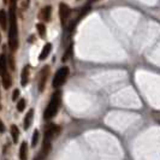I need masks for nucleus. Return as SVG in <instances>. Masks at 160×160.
<instances>
[{"mask_svg":"<svg viewBox=\"0 0 160 160\" xmlns=\"http://www.w3.org/2000/svg\"><path fill=\"white\" fill-rule=\"evenodd\" d=\"M9 47L11 52L18 48V24L16 15V2H10L9 9Z\"/></svg>","mask_w":160,"mask_h":160,"instance_id":"f257e3e1","label":"nucleus"},{"mask_svg":"<svg viewBox=\"0 0 160 160\" xmlns=\"http://www.w3.org/2000/svg\"><path fill=\"white\" fill-rule=\"evenodd\" d=\"M60 104H62V92L60 90H57V92L53 93L52 98L49 100L48 106L46 107V110H45L44 117L46 120L52 119L58 113V110L60 107Z\"/></svg>","mask_w":160,"mask_h":160,"instance_id":"f03ea898","label":"nucleus"},{"mask_svg":"<svg viewBox=\"0 0 160 160\" xmlns=\"http://www.w3.org/2000/svg\"><path fill=\"white\" fill-rule=\"evenodd\" d=\"M0 76L2 81V86L5 89H9L12 84V80L9 72V65H7V57L5 53L0 54Z\"/></svg>","mask_w":160,"mask_h":160,"instance_id":"7ed1b4c3","label":"nucleus"},{"mask_svg":"<svg viewBox=\"0 0 160 160\" xmlns=\"http://www.w3.org/2000/svg\"><path fill=\"white\" fill-rule=\"evenodd\" d=\"M69 72H70V70H69L68 66H63V68H60V69L57 71V73H55V76H54V78H53V83H52L53 88L58 89L62 87L63 84L65 83L68 76H69Z\"/></svg>","mask_w":160,"mask_h":160,"instance_id":"20e7f679","label":"nucleus"},{"mask_svg":"<svg viewBox=\"0 0 160 160\" xmlns=\"http://www.w3.org/2000/svg\"><path fill=\"white\" fill-rule=\"evenodd\" d=\"M59 131H60V128H59L58 125H55V124L46 125V128H45L44 141H46V142H51L54 137L59 134Z\"/></svg>","mask_w":160,"mask_h":160,"instance_id":"39448f33","label":"nucleus"},{"mask_svg":"<svg viewBox=\"0 0 160 160\" xmlns=\"http://www.w3.org/2000/svg\"><path fill=\"white\" fill-rule=\"evenodd\" d=\"M70 13H71L70 7L66 4L60 2V5H59V17H60V22H62L63 27H65L68 24V18L70 17Z\"/></svg>","mask_w":160,"mask_h":160,"instance_id":"423d86ee","label":"nucleus"},{"mask_svg":"<svg viewBox=\"0 0 160 160\" xmlns=\"http://www.w3.org/2000/svg\"><path fill=\"white\" fill-rule=\"evenodd\" d=\"M49 75V66H45L44 69L40 72V78H39V90L44 92L45 86H46V81L48 78Z\"/></svg>","mask_w":160,"mask_h":160,"instance_id":"0eeeda50","label":"nucleus"},{"mask_svg":"<svg viewBox=\"0 0 160 160\" xmlns=\"http://www.w3.org/2000/svg\"><path fill=\"white\" fill-rule=\"evenodd\" d=\"M49 151H51V142H46V141H44L42 148H41V151H40V153H39V155L36 157L35 160H45L46 159V157L48 155Z\"/></svg>","mask_w":160,"mask_h":160,"instance_id":"6e6552de","label":"nucleus"},{"mask_svg":"<svg viewBox=\"0 0 160 160\" xmlns=\"http://www.w3.org/2000/svg\"><path fill=\"white\" fill-rule=\"evenodd\" d=\"M0 27L2 30H6L9 28V15L5 10H0Z\"/></svg>","mask_w":160,"mask_h":160,"instance_id":"1a4fd4ad","label":"nucleus"},{"mask_svg":"<svg viewBox=\"0 0 160 160\" xmlns=\"http://www.w3.org/2000/svg\"><path fill=\"white\" fill-rule=\"evenodd\" d=\"M51 51H52V44H46L44 46V48H42V51H41V53L39 55V60H45L49 53H51Z\"/></svg>","mask_w":160,"mask_h":160,"instance_id":"9d476101","label":"nucleus"},{"mask_svg":"<svg viewBox=\"0 0 160 160\" xmlns=\"http://www.w3.org/2000/svg\"><path fill=\"white\" fill-rule=\"evenodd\" d=\"M28 82H29V66H24L22 70V75H21V84L26 87Z\"/></svg>","mask_w":160,"mask_h":160,"instance_id":"9b49d317","label":"nucleus"},{"mask_svg":"<svg viewBox=\"0 0 160 160\" xmlns=\"http://www.w3.org/2000/svg\"><path fill=\"white\" fill-rule=\"evenodd\" d=\"M33 117H34V110H29V112L24 117V123H23L24 129H29L30 128L31 122H33Z\"/></svg>","mask_w":160,"mask_h":160,"instance_id":"f8f14e48","label":"nucleus"},{"mask_svg":"<svg viewBox=\"0 0 160 160\" xmlns=\"http://www.w3.org/2000/svg\"><path fill=\"white\" fill-rule=\"evenodd\" d=\"M28 158V144L27 142H22L19 147V159L27 160Z\"/></svg>","mask_w":160,"mask_h":160,"instance_id":"ddd939ff","label":"nucleus"},{"mask_svg":"<svg viewBox=\"0 0 160 160\" xmlns=\"http://www.w3.org/2000/svg\"><path fill=\"white\" fill-rule=\"evenodd\" d=\"M11 136H12V141L15 143H17L18 137H19V130H18L17 125H11Z\"/></svg>","mask_w":160,"mask_h":160,"instance_id":"4468645a","label":"nucleus"},{"mask_svg":"<svg viewBox=\"0 0 160 160\" xmlns=\"http://www.w3.org/2000/svg\"><path fill=\"white\" fill-rule=\"evenodd\" d=\"M51 13H52V7L51 6H46L42 10V18H44L45 22H48L51 19Z\"/></svg>","mask_w":160,"mask_h":160,"instance_id":"2eb2a0df","label":"nucleus"},{"mask_svg":"<svg viewBox=\"0 0 160 160\" xmlns=\"http://www.w3.org/2000/svg\"><path fill=\"white\" fill-rule=\"evenodd\" d=\"M72 48H73V46H72V44L68 47V49L65 51V53H64V55L62 57V62L63 63H65V62H68L70 58H71V55H72Z\"/></svg>","mask_w":160,"mask_h":160,"instance_id":"dca6fc26","label":"nucleus"},{"mask_svg":"<svg viewBox=\"0 0 160 160\" xmlns=\"http://www.w3.org/2000/svg\"><path fill=\"white\" fill-rule=\"evenodd\" d=\"M36 29H37V31H39L40 37L44 39L45 36H46V26H45L44 23H39V24L36 26Z\"/></svg>","mask_w":160,"mask_h":160,"instance_id":"f3484780","label":"nucleus"},{"mask_svg":"<svg viewBox=\"0 0 160 160\" xmlns=\"http://www.w3.org/2000/svg\"><path fill=\"white\" fill-rule=\"evenodd\" d=\"M26 105H27L26 99H21V100L17 102V110L19 111V112H22V111L26 108Z\"/></svg>","mask_w":160,"mask_h":160,"instance_id":"a211bd4d","label":"nucleus"},{"mask_svg":"<svg viewBox=\"0 0 160 160\" xmlns=\"http://www.w3.org/2000/svg\"><path fill=\"white\" fill-rule=\"evenodd\" d=\"M37 141H39V131L35 130L33 134V139H31V147H35L37 144Z\"/></svg>","mask_w":160,"mask_h":160,"instance_id":"6ab92c4d","label":"nucleus"},{"mask_svg":"<svg viewBox=\"0 0 160 160\" xmlns=\"http://www.w3.org/2000/svg\"><path fill=\"white\" fill-rule=\"evenodd\" d=\"M18 96H19V90H18V89H15V90H13V94H12V100L16 101L18 99Z\"/></svg>","mask_w":160,"mask_h":160,"instance_id":"aec40b11","label":"nucleus"},{"mask_svg":"<svg viewBox=\"0 0 160 160\" xmlns=\"http://www.w3.org/2000/svg\"><path fill=\"white\" fill-rule=\"evenodd\" d=\"M4 131H5V125H4V123L0 119V133H4Z\"/></svg>","mask_w":160,"mask_h":160,"instance_id":"412c9836","label":"nucleus"},{"mask_svg":"<svg viewBox=\"0 0 160 160\" xmlns=\"http://www.w3.org/2000/svg\"><path fill=\"white\" fill-rule=\"evenodd\" d=\"M10 2H16L17 4V0H10Z\"/></svg>","mask_w":160,"mask_h":160,"instance_id":"4be33fe9","label":"nucleus"},{"mask_svg":"<svg viewBox=\"0 0 160 160\" xmlns=\"http://www.w3.org/2000/svg\"><path fill=\"white\" fill-rule=\"evenodd\" d=\"M0 42H1V34H0Z\"/></svg>","mask_w":160,"mask_h":160,"instance_id":"5701e85b","label":"nucleus"},{"mask_svg":"<svg viewBox=\"0 0 160 160\" xmlns=\"http://www.w3.org/2000/svg\"><path fill=\"white\" fill-rule=\"evenodd\" d=\"M92 1H96V0H92Z\"/></svg>","mask_w":160,"mask_h":160,"instance_id":"b1692460","label":"nucleus"},{"mask_svg":"<svg viewBox=\"0 0 160 160\" xmlns=\"http://www.w3.org/2000/svg\"><path fill=\"white\" fill-rule=\"evenodd\" d=\"M0 107H1V104H0Z\"/></svg>","mask_w":160,"mask_h":160,"instance_id":"393cba45","label":"nucleus"}]
</instances>
